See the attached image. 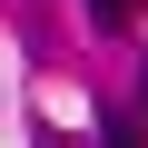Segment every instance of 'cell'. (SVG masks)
<instances>
[{
  "mask_svg": "<svg viewBox=\"0 0 148 148\" xmlns=\"http://www.w3.org/2000/svg\"><path fill=\"white\" fill-rule=\"evenodd\" d=\"M99 148H138V138H128V128H119V119H99Z\"/></svg>",
  "mask_w": 148,
  "mask_h": 148,
  "instance_id": "cell-2",
  "label": "cell"
},
{
  "mask_svg": "<svg viewBox=\"0 0 148 148\" xmlns=\"http://www.w3.org/2000/svg\"><path fill=\"white\" fill-rule=\"evenodd\" d=\"M89 20H99V30H128V20H138V0H89Z\"/></svg>",
  "mask_w": 148,
  "mask_h": 148,
  "instance_id": "cell-1",
  "label": "cell"
}]
</instances>
